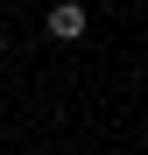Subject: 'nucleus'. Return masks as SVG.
Instances as JSON below:
<instances>
[{
	"label": "nucleus",
	"instance_id": "nucleus-1",
	"mask_svg": "<svg viewBox=\"0 0 148 155\" xmlns=\"http://www.w3.org/2000/svg\"><path fill=\"white\" fill-rule=\"evenodd\" d=\"M42 28L57 35V42H78V35L92 28V21H85V7H78V0H57V7H49V21H42Z\"/></svg>",
	"mask_w": 148,
	"mask_h": 155
}]
</instances>
